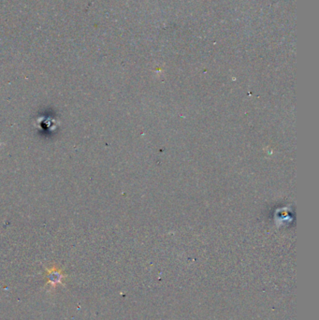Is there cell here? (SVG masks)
I'll return each mask as SVG.
<instances>
[{
    "mask_svg": "<svg viewBox=\"0 0 319 320\" xmlns=\"http://www.w3.org/2000/svg\"><path fill=\"white\" fill-rule=\"evenodd\" d=\"M47 277L49 279L48 285H50L51 288H55L57 285L61 284L62 280L66 277V275L62 273L60 270L53 267L47 270Z\"/></svg>",
    "mask_w": 319,
    "mask_h": 320,
    "instance_id": "6da1fadb",
    "label": "cell"
}]
</instances>
